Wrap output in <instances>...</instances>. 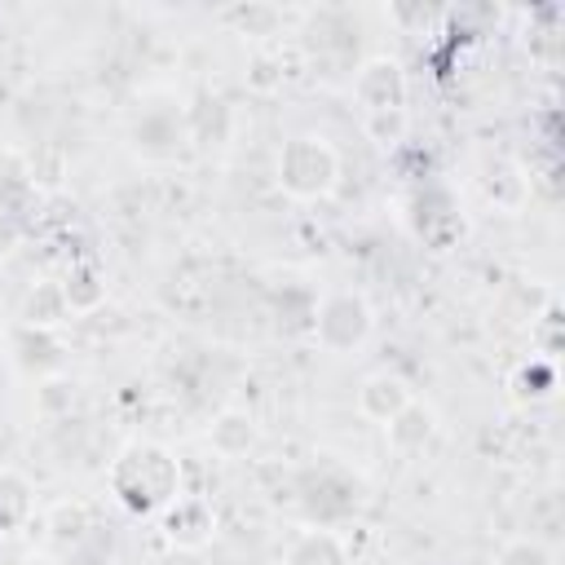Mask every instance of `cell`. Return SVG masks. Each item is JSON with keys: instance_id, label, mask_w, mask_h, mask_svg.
I'll list each match as a JSON object with an SVG mask.
<instances>
[{"instance_id": "3957f363", "label": "cell", "mask_w": 565, "mask_h": 565, "mask_svg": "<svg viewBox=\"0 0 565 565\" xmlns=\"http://www.w3.org/2000/svg\"><path fill=\"white\" fill-rule=\"evenodd\" d=\"M358 102L366 106V115H388V110H406V71L393 57H371L358 79H353Z\"/></svg>"}, {"instance_id": "8fae6325", "label": "cell", "mask_w": 565, "mask_h": 565, "mask_svg": "<svg viewBox=\"0 0 565 565\" xmlns=\"http://www.w3.org/2000/svg\"><path fill=\"white\" fill-rule=\"evenodd\" d=\"M66 313H71V309H66L62 287H40V291H31L26 305H22L26 327H53V322H62Z\"/></svg>"}, {"instance_id": "5bb4252c", "label": "cell", "mask_w": 565, "mask_h": 565, "mask_svg": "<svg viewBox=\"0 0 565 565\" xmlns=\"http://www.w3.org/2000/svg\"><path fill=\"white\" fill-rule=\"evenodd\" d=\"M13 243H18V225H13V221H0V256H4Z\"/></svg>"}, {"instance_id": "7a4b0ae2", "label": "cell", "mask_w": 565, "mask_h": 565, "mask_svg": "<svg viewBox=\"0 0 565 565\" xmlns=\"http://www.w3.org/2000/svg\"><path fill=\"white\" fill-rule=\"evenodd\" d=\"M375 327V313L371 305L358 296V291H331L322 296V305L313 309V335L327 353H353L366 344Z\"/></svg>"}, {"instance_id": "8992f818", "label": "cell", "mask_w": 565, "mask_h": 565, "mask_svg": "<svg viewBox=\"0 0 565 565\" xmlns=\"http://www.w3.org/2000/svg\"><path fill=\"white\" fill-rule=\"evenodd\" d=\"M415 397H411V384L402 380V375H393V371H375V375H366L362 380V388H358V411L366 415V419H375V424H388L402 406H411Z\"/></svg>"}, {"instance_id": "52a82bcc", "label": "cell", "mask_w": 565, "mask_h": 565, "mask_svg": "<svg viewBox=\"0 0 565 565\" xmlns=\"http://www.w3.org/2000/svg\"><path fill=\"white\" fill-rule=\"evenodd\" d=\"M207 437H212V450L221 455V459H238V455H247L252 446H256V419L247 415V411H221L216 419H212V428H207Z\"/></svg>"}, {"instance_id": "9a60e30c", "label": "cell", "mask_w": 565, "mask_h": 565, "mask_svg": "<svg viewBox=\"0 0 565 565\" xmlns=\"http://www.w3.org/2000/svg\"><path fill=\"white\" fill-rule=\"evenodd\" d=\"M22 565H57V561H49V556H26Z\"/></svg>"}, {"instance_id": "5b68a950", "label": "cell", "mask_w": 565, "mask_h": 565, "mask_svg": "<svg viewBox=\"0 0 565 565\" xmlns=\"http://www.w3.org/2000/svg\"><path fill=\"white\" fill-rule=\"evenodd\" d=\"M128 468H137V486L119 490L132 508H146V503H168L177 490H172V459L163 450H132L124 459Z\"/></svg>"}, {"instance_id": "6da1fadb", "label": "cell", "mask_w": 565, "mask_h": 565, "mask_svg": "<svg viewBox=\"0 0 565 565\" xmlns=\"http://www.w3.org/2000/svg\"><path fill=\"white\" fill-rule=\"evenodd\" d=\"M335 150L322 137H291L278 154V185L296 199H322L335 185Z\"/></svg>"}, {"instance_id": "ba28073f", "label": "cell", "mask_w": 565, "mask_h": 565, "mask_svg": "<svg viewBox=\"0 0 565 565\" xmlns=\"http://www.w3.org/2000/svg\"><path fill=\"white\" fill-rule=\"evenodd\" d=\"M384 433H388V441H393V450H419L428 437H433V411L428 406H419V402H411V406H402L388 424H384Z\"/></svg>"}, {"instance_id": "30bf717a", "label": "cell", "mask_w": 565, "mask_h": 565, "mask_svg": "<svg viewBox=\"0 0 565 565\" xmlns=\"http://www.w3.org/2000/svg\"><path fill=\"white\" fill-rule=\"evenodd\" d=\"M282 565H349V552L340 547L335 534L309 530V534H300V539L291 543V552H287Z\"/></svg>"}, {"instance_id": "4fadbf2b", "label": "cell", "mask_w": 565, "mask_h": 565, "mask_svg": "<svg viewBox=\"0 0 565 565\" xmlns=\"http://www.w3.org/2000/svg\"><path fill=\"white\" fill-rule=\"evenodd\" d=\"M499 565H547V552L539 543H512Z\"/></svg>"}, {"instance_id": "277c9868", "label": "cell", "mask_w": 565, "mask_h": 565, "mask_svg": "<svg viewBox=\"0 0 565 565\" xmlns=\"http://www.w3.org/2000/svg\"><path fill=\"white\" fill-rule=\"evenodd\" d=\"M163 534L177 543V547H203L212 534H216V512L207 499L199 494H172L163 503Z\"/></svg>"}, {"instance_id": "9c48e42d", "label": "cell", "mask_w": 565, "mask_h": 565, "mask_svg": "<svg viewBox=\"0 0 565 565\" xmlns=\"http://www.w3.org/2000/svg\"><path fill=\"white\" fill-rule=\"evenodd\" d=\"M62 296H66V309H71V313H88V309H97L102 296H106L102 269H97L93 260L71 265V274H66V282H62Z\"/></svg>"}, {"instance_id": "7c38bea8", "label": "cell", "mask_w": 565, "mask_h": 565, "mask_svg": "<svg viewBox=\"0 0 565 565\" xmlns=\"http://www.w3.org/2000/svg\"><path fill=\"white\" fill-rule=\"evenodd\" d=\"M366 132L380 141V146H393L402 132H406V110H388V115H366Z\"/></svg>"}]
</instances>
